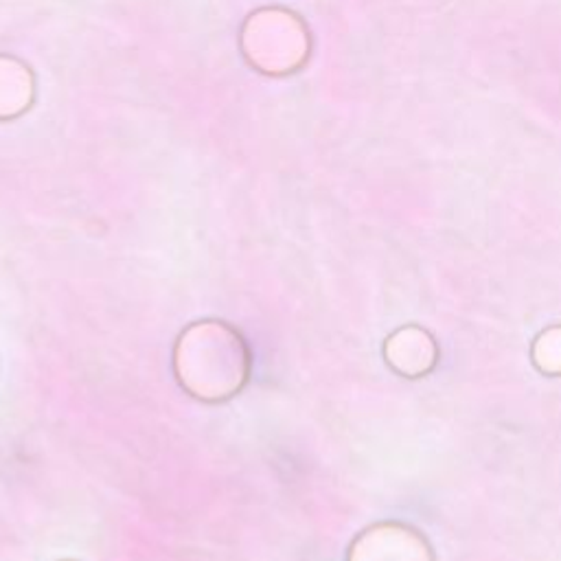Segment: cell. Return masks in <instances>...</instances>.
Instances as JSON below:
<instances>
[{
	"label": "cell",
	"mask_w": 561,
	"mask_h": 561,
	"mask_svg": "<svg viewBox=\"0 0 561 561\" xmlns=\"http://www.w3.org/2000/svg\"><path fill=\"white\" fill-rule=\"evenodd\" d=\"M174 369L180 386L202 402H224L241 391L250 373V351L233 327L196 322L178 338Z\"/></svg>",
	"instance_id": "6da1fadb"
},
{
	"label": "cell",
	"mask_w": 561,
	"mask_h": 561,
	"mask_svg": "<svg viewBox=\"0 0 561 561\" xmlns=\"http://www.w3.org/2000/svg\"><path fill=\"white\" fill-rule=\"evenodd\" d=\"M423 557L421 542L406 528L380 526L355 542L349 561H423Z\"/></svg>",
	"instance_id": "7a4b0ae2"
}]
</instances>
